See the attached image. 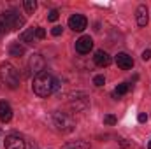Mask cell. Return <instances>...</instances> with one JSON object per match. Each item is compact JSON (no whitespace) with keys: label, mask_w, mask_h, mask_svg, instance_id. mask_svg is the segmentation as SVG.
Here are the masks:
<instances>
[{"label":"cell","mask_w":151,"mask_h":149,"mask_svg":"<svg viewBox=\"0 0 151 149\" xmlns=\"http://www.w3.org/2000/svg\"><path fill=\"white\" fill-rule=\"evenodd\" d=\"M62 149H90V142L86 140H76V142H69Z\"/></svg>","instance_id":"obj_17"},{"label":"cell","mask_w":151,"mask_h":149,"mask_svg":"<svg viewBox=\"0 0 151 149\" xmlns=\"http://www.w3.org/2000/svg\"><path fill=\"white\" fill-rule=\"evenodd\" d=\"M148 149H151V140H150V142H148Z\"/></svg>","instance_id":"obj_27"},{"label":"cell","mask_w":151,"mask_h":149,"mask_svg":"<svg viewBox=\"0 0 151 149\" xmlns=\"http://www.w3.org/2000/svg\"><path fill=\"white\" fill-rule=\"evenodd\" d=\"M19 40H21V42H27V44H34V42H35V28L25 30V32L19 35Z\"/></svg>","instance_id":"obj_14"},{"label":"cell","mask_w":151,"mask_h":149,"mask_svg":"<svg viewBox=\"0 0 151 149\" xmlns=\"http://www.w3.org/2000/svg\"><path fill=\"white\" fill-rule=\"evenodd\" d=\"M30 149H37V146H35V144H34V146H32V148H30Z\"/></svg>","instance_id":"obj_28"},{"label":"cell","mask_w":151,"mask_h":149,"mask_svg":"<svg viewBox=\"0 0 151 149\" xmlns=\"http://www.w3.org/2000/svg\"><path fill=\"white\" fill-rule=\"evenodd\" d=\"M28 67L32 70V74H40L44 72V67H46V60L42 58V54H32L30 62H28Z\"/></svg>","instance_id":"obj_8"},{"label":"cell","mask_w":151,"mask_h":149,"mask_svg":"<svg viewBox=\"0 0 151 149\" xmlns=\"http://www.w3.org/2000/svg\"><path fill=\"white\" fill-rule=\"evenodd\" d=\"M116 63H118V67L123 69V70H128V69L134 67V60H132V56H128L127 53H118V54H116Z\"/></svg>","instance_id":"obj_10"},{"label":"cell","mask_w":151,"mask_h":149,"mask_svg":"<svg viewBox=\"0 0 151 149\" xmlns=\"http://www.w3.org/2000/svg\"><path fill=\"white\" fill-rule=\"evenodd\" d=\"M93 60H95V63H97L99 67H109V65H111V56H109V53H106V51H102V49H99V51L95 53Z\"/></svg>","instance_id":"obj_11"},{"label":"cell","mask_w":151,"mask_h":149,"mask_svg":"<svg viewBox=\"0 0 151 149\" xmlns=\"http://www.w3.org/2000/svg\"><path fill=\"white\" fill-rule=\"evenodd\" d=\"M56 86H58L56 79L49 74V72H46V70L35 75V77H34V84H32L34 93H35L37 97H40V98L49 97V95L56 90Z\"/></svg>","instance_id":"obj_1"},{"label":"cell","mask_w":151,"mask_h":149,"mask_svg":"<svg viewBox=\"0 0 151 149\" xmlns=\"http://www.w3.org/2000/svg\"><path fill=\"white\" fill-rule=\"evenodd\" d=\"M51 123H53L55 130L60 132V133H70L76 128V121L69 116V114H65V112H58V111L53 112Z\"/></svg>","instance_id":"obj_3"},{"label":"cell","mask_w":151,"mask_h":149,"mask_svg":"<svg viewBox=\"0 0 151 149\" xmlns=\"http://www.w3.org/2000/svg\"><path fill=\"white\" fill-rule=\"evenodd\" d=\"M150 58H151V49H146V51L142 53V60L146 62V60H150Z\"/></svg>","instance_id":"obj_25"},{"label":"cell","mask_w":151,"mask_h":149,"mask_svg":"<svg viewBox=\"0 0 151 149\" xmlns=\"http://www.w3.org/2000/svg\"><path fill=\"white\" fill-rule=\"evenodd\" d=\"M0 79H2V82H4L7 88H11V90H16V88L19 86V72L16 70L14 65H11V63H7V62L0 65Z\"/></svg>","instance_id":"obj_4"},{"label":"cell","mask_w":151,"mask_h":149,"mask_svg":"<svg viewBox=\"0 0 151 149\" xmlns=\"http://www.w3.org/2000/svg\"><path fill=\"white\" fill-rule=\"evenodd\" d=\"M88 25V19L83 14H72L69 18V28H72L74 32H83Z\"/></svg>","instance_id":"obj_6"},{"label":"cell","mask_w":151,"mask_h":149,"mask_svg":"<svg viewBox=\"0 0 151 149\" xmlns=\"http://www.w3.org/2000/svg\"><path fill=\"white\" fill-rule=\"evenodd\" d=\"M135 18H137V25L139 27H146L148 25V7L146 5H139L135 11Z\"/></svg>","instance_id":"obj_13"},{"label":"cell","mask_w":151,"mask_h":149,"mask_svg":"<svg viewBox=\"0 0 151 149\" xmlns=\"http://www.w3.org/2000/svg\"><path fill=\"white\" fill-rule=\"evenodd\" d=\"M44 37H46V30L40 28V27H37V28H35V39H44Z\"/></svg>","instance_id":"obj_22"},{"label":"cell","mask_w":151,"mask_h":149,"mask_svg":"<svg viewBox=\"0 0 151 149\" xmlns=\"http://www.w3.org/2000/svg\"><path fill=\"white\" fill-rule=\"evenodd\" d=\"M104 125H109V126L116 125V117H114L113 114H106L104 116Z\"/></svg>","instance_id":"obj_19"},{"label":"cell","mask_w":151,"mask_h":149,"mask_svg":"<svg viewBox=\"0 0 151 149\" xmlns=\"http://www.w3.org/2000/svg\"><path fill=\"white\" fill-rule=\"evenodd\" d=\"M93 84H95V86H104V84H106L104 75H95V77H93Z\"/></svg>","instance_id":"obj_20"},{"label":"cell","mask_w":151,"mask_h":149,"mask_svg":"<svg viewBox=\"0 0 151 149\" xmlns=\"http://www.w3.org/2000/svg\"><path fill=\"white\" fill-rule=\"evenodd\" d=\"M58 16H60V12H58L56 9H53V11H49L47 19H49V21H56V19H58Z\"/></svg>","instance_id":"obj_21"},{"label":"cell","mask_w":151,"mask_h":149,"mask_svg":"<svg viewBox=\"0 0 151 149\" xmlns=\"http://www.w3.org/2000/svg\"><path fill=\"white\" fill-rule=\"evenodd\" d=\"M93 49V39L90 35H83L76 40V51L81 53V54H88L90 51Z\"/></svg>","instance_id":"obj_5"},{"label":"cell","mask_w":151,"mask_h":149,"mask_svg":"<svg viewBox=\"0 0 151 149\" xmlns=\"http://www.w3.org/2000/svg\"><path fill=\"white\" fill-rule=\"evenodd\" d=\"M88 105H90V102H88V97L84 93L72 95V100H70V107L72 109H76V111H86Z\"/></svg>","instance_id":"obj_7"},{"label":"cell","mask_w":151,"mask_h":149,"mask_svg":"<svg viewBox=\"0 0 151 149\" xmlns=\"http://www.w3.org/2000/svg\"><path fill=\"white\" fill-rule=\"evenodd\" d=\"M23 5H25V11H27V12H30V14L37 9V2H35V0H25V2H23Z\"/></svg>","instance_id":"obj_18"},{"label":"cell","mask_w":151,"mask_h":149,"mask_svg":"<svg viewBox=\"0 0 151 149\" xmlns=\"http://www.w3.org/2000/svg\"><path fill=\"white\" fill-rule=\"evenodd\" d=\"M11 119H12V109H11V105L5 100H2L0 102V121L2 123H9Z\"/></svg>","instance_id":"obj_12"},{"label":"cell","mask_w":151,"mask_h":149,"mask_svg":"<svg viewBox=\"0 0 151 149\" xmlns=\"http://www.w3.org/2000/svg\"><path fill=\"white\" fill-rule=\"evenodd\" d=\"M23 53H25V46H23V44L12 42V44L9 46V54H11V56H21Z\"/></svg>","instance_id":"obj_15"},{"label":"cell","mask_w":151,"mask_h":149,"mask_svg":"<svg viewBox=\"0 0 151 149\" xmlns=\"http://www.w3.org/2000/svg\"><path fill=\"white\" fill-rule=\"evenodd\" d=\"M128 90H130V84H128V82H121V84H118V86H116V90L113 91V97H114V98H119V97L127 95V93H128Z\"/></svg>","instance_id":"obj_16"},{"label":"cell","mask_w":151,"mask_h":149,"mask_svg":"<svg viewBox=\"0 0 151 149\" xmlns=\"http://www.w3.org/2000/svg\"><path fill=\"white\" fill-rule=\"evenodd\" d=\"M119 146L121 148H130V142H127V139H121L119 140Z\"/></svg>","instance_id":"obj_26"},{"label":"cell","mask_w":151,"mask_h":149,"mask_svg":"<svg viewBox=\"0 0 151 149\" xmlns=\"http://www.w3.org/2000/svg\"><path fill=\"white\" fill-rule=\"evenodd\" d=\"M5 149H25V140L19 135H7L5 137Z\"/></svg>","instance_id":"obj_9"},{"label":"cell","mask_w":151,"mask_h":149,"mask_svg":"<svg viewBox=\"0 0 151 149\" xmlns=\"http://www.w3.org/2000/svg\"><path fill=\"white\" fill-rule=\"evenodd\" d=\"M62 27H53V30H51V34L55 35V37H58V35H62Z\"/></svg>","instance_id":"obj_23"},{"label":"cell","mask_w":151,"mask_h":149,"mask_svg":"<svg viewBox=\"0 0 151 149\" xmlns=\"http://www.w3.org/2000/svg\"><path fill=\"white\" fill-rule=\"evenodd\" d=\"M137 119H139V123H146V121H148V114H144V112H141V114L137 116Z\"/></svg>","instance_id":"obj_24"},{"label":"cell","mask_w":151,"mask_h":149,"mask_svg":"<svg viewBox=\"0 0 151 149\" xmlns=\"http://www.w3.org/2000/svg\"><path fill=\"white\" fill-rule=\"evenodd\" d=\"M23 25H25V18L14 11H5L0 14V35L12 32V30H18Z\"/></svg>","instance_id":"obj_2"}]
</instances>
